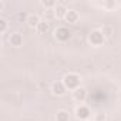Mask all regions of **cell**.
I'll use <instances>...</instances> for the list:
<instances>
[{
    "mask_svg": "<svg viewBox=\"0 0 121 121\" xmlns=\"http://www.w3.org/2000/svg\"><path fill=\"white\" fill-rule=\"evenodd\" d=\"M63 83H64L66 88L73 93L74 90H77V88L81 87V76L78 73H76V71H69V73L64 74Z\"/></svg>",
    "mask_w": 121,
    "mask_h": 121,
    "instance_id": "1",
    "label": "cell"
},
{
    "mask_svg": "<svg viewBox=\"0 0 121 121\" xmlns=\"http://www.w3.org/2000/svg\"><path fill=\"white\" fill-rule=\"evenodd\" d=\"M71 37H73V31L67 26H58L54 30V39L58 43H67Z\"/></svg>",
    "mask_w": 121,
    "mask_h": 121,
    "instance_id": "2",
    "label": "cell"
},
{
    "mask_svg": "<svg viewBox=\"0 0 121 121\" xmlns=\"http://www.w3.org/2000/svg\"><path fill=\"white\" fill-rule=\"evenodd\" d=\"M88 43H90L93 47H101V46L105 43V36H104L103 31L98 30V29L91 30L90 34H88Z\"/></svg>",
    "mask_w": 121,
    "mask_h": 121,
    "instance_id": "3",
    "label": "cell"
},
{
    "mask_svg": "<svg viewBox=\"0 0 121 121\" xmlns=\"http://www.w3.org/2000/svg\"><path fill=\"white\" fill-rule=\"evenodd\" d=\"M74 115L77 120L87 121V120H91V110L86 104H78L74 110Z\"/></svg>",
    "mask_w": 121,
    "mask_h": 121,
    "instance_id": "4",
    "label": "cell"
},
{
    "mask_svg": "<svg viewBox=\"0 0 121 121\" xmlns=\"http://www.w3.org/2000/svg\"><path fill=\"white\" fill-rule=\"evenodd\" d=\"M51 93L57 97H61L67 93V88L63 83V80H56L53 84H51Z\"/></svg>",
    "mask_w": 121,
    "mask_h": 121,
    "instance_id": "5",
    "label": "cell"
},
{
    "mask_svg": "<svg viewBox=\"0 0 121 121\" xmlns=\"http://www.w3.org/2000/svg\"><path fill=\"white\" fill-rule=\"evenodd\" d=\"M9 43H10V46L16 47V48L22 47V46H23V43H24L23 34H22V33H19V31L10 33V36H9Z\"/></svg>",
    "mask_w": 121,
    "mask_h": 121,
    "instance_id": "6",
    "label": "cell"
},
{
    "mask_svg": "<svg viewBox=\"0 0 121 121\" xmlns=\"http://www.w3.org/2000/svg\"><path fill=\"white\" fill-rule=\"evenodd\" d=\"M71 97H73V100H74L76 103L83 104V103L87 100V90H86L84 87H80V88H77V90H74V91L71 93Z\"/></svg>",
    "mask_w": 121,
    "mask_h": 121,
    "instance_id": "7",
    "label": "cell"
},
{
    "mask_svg": "<svg viewBox=\"0 0 121 121\" xmlns=\"http://www.w3.org/2000/svg\"><path fill=\"white\" fill-rule=\"evenodd\" d=\"M64 20H66L69 24H77L78 20H80V14H78L77 10H74V9H69V12H67L66 17H64Z\"/></svg>",
    "mask_w": 121,
    "mask_h": 121,
    "instance_id": "8",
    "label": "cell"
},
{
    "mask_svg": "<svg viewBox=\"0 0 121 121\" xmlns=\"http://www.w3.org/2000/svg\"><path fill=\"white\" fill-rule=\"evenodd\" d=\"M40 22H41V17H40L37 13H29V17H27V22H26V23H27L30 27H33V29L36 27V29H37V26L40 24Z\"/></svg>",
    "mask_w": 121,
    "mask_h": 121,
    "instance_id": "9",
    "label": "cell"
},
{
    "mask_svg": "<svg viewBox=\"0 0 121 121\" xmlns=\"http://www.w3.org/2000/svg\"><path fill=\"white\" fill-rule=\"evenodd\" d=\"M67 12H69V9L66 7V4H64V3H57V6L54 7L56 17H58V19H64V17H66V14H67Z\"/></svg>",
    "mask_w": 121,
    "mask_h": 121,
    "instance_id": "10",
    "label": "cell"
},
{
    "mask_svg": "<svg viewBox=\"0 0 121 121\" xmlns=\"http://www.w3.org/2000/svg\"><path fill=\"white\" fill-rule=\"evenodd\" d=\"M56 121H70V112L67 110H60V111H57Z\"/></svg>",
    "mask_w": 121,
    "mask_h": 121,
    "instance_id": "11",
    "label": "cell"
},
{
    "mask_svg": "<svg viewBox=\"0 0 121 121\" xmlns=\"http://www.w3.org/2000/svg\"><path fill=\"white\" fill-rule=\"evenodd\" d=\"M50 30V22H47V20H41L40 22V24L37 26V31L39 33H41V34H44V33H47Z\"/></svg>",
    "mask_w": 121,
    "mask_h": 121,
    "instance_id": "12",
    "label": "cell"
},
{
    "mask_svg": "<svg viewBox=\"0 0 121 121\" xmlns=\"http://www.w3.org/2000/svg\"><path fill=\"white\" fill-rule=\"evenodd\" d=\"M9 30V22L4 17H0V34H6Z\"/></svg>",
    "mask_w": 121,
    "mask_h": 121,
    "instance_id": "13",
    "label": "cell"
},
{
    "mask_svg": "<svg viewBox=\"0 0 121 121\" xmlns=\"http://www.w3.org/2000/svg\"><path fill=\"white\" fill-rule=\"evenodd\" d=\"M101 31H103V34L105 36V39H108V37H111V36L114 34V29H112V26H110V24H105V26H103Z\"/></svg>",
    "mask_w": 121,
    "mask_h": 121,
    "instance_id": "14",
    "label": "cell"
},
{
    "mask_svg": "<svg viewBox=\"0 0 121 121\" xmlns=\"http://www.w3.org/2000/svg\"><path fill=\"white\" fill-rule=\"evenodd\" d=\"M40 4L43 7H46V9H54L57 6V2H56V0H41Z\"/></svg>",
    "mask_w": 121,
    "mask_h": 121,
    "instance_id": "15",
    "label": "cell"
},
{
    "mask_svg": "<svg viewBox=\"0 0 121 121\" xmlns=\"http://www.w3.org/2000/svg\"><path fill=\"white\" fill-rule=\"evenodd\" d=\"M56 17V13H54V9H46L44 10V20L50 22L51 19Z\"/></svg>",
    "mask_w": 121,
    "mask_h": 121,
    "instance_id": "16",
    "label": "cell"
},
{
    "mask_svg": "<svg viewBox=\"0 0 121 121\" xmlns=\"http://www.w3.org/2000/svg\"><path fill=\"white\" fill-rule=\"evenodd\" d=\"M91 120L93 121H107V114H104V112H95V114H93Z\"/></svg>",
    "mask_w": 121,
    "mask_h": 121,
    "instance_id": "17",
    "label": "cell"
},
{
    "mask_svg": "<svg viewBox=\"0 0 121 121\" xmlns=\"http://www.w3.org/2000/svg\"><path fill=\"white\" fill-rule=\"evenodd\" d=\"M27 17H29V13H26V12H19L17 13V20L19 22H27Z\"/></svg>",
    "mask_w": 121,
    "mask_h": 121,
    "instance_id": "18",
    "label": "cell"
},
{
    "mask_svg": "<svg viewBox=\"0 0 121 121\" xmlns=\"http://www.w3.org/2000/svg\"><path fill=\"white\" fill-rule=\"evenodd\" d=\"M101 6H103V7L110 9V7H115V6H117V3H112V2H103V3H101Z\"/></svg>",
    "mask_w": 121,
    "mask_h": 121,
    "instance_id": "19",
    "label": "cell"
},
{
    "mask_svg": "<svg viewBox=\"0 0 121 121\" xmlns=\"http://www.w3.org/2000/svg\"><path fill=\"white\" fill-rule=\"evenodd\" d=\"M4 6H6V3L3 2V0H0V12H3V10H4Z\"/></svg>",
    "mask_w": 121,
    "mask_h": 121,
    "instance_id": "20",
    "label": "cell"
},
{
    "mask_svg": "<svg viewBox=\"0 0 121 121\" xmlns=\"http://www.w3.org/2000/svg\"><path fill=\"white\" fill-rule=\"evenodd\" d=\"M87 121H93V120H87Z\"/></svg>",
    "mask_w": 121,
    "mask_h": 121,
    "instance_id": "21",
    "label": "cell"
}]
</instances>
